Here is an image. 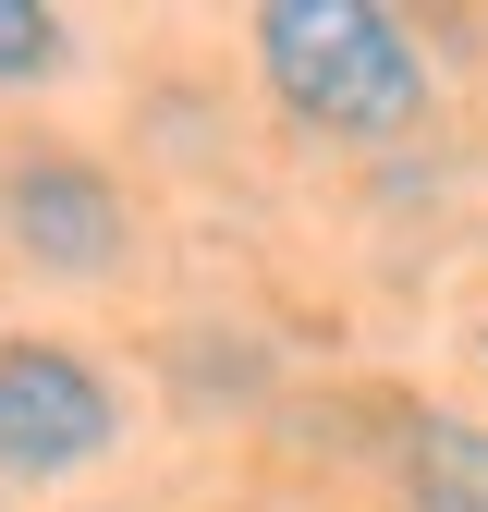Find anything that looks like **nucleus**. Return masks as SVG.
<instances>
[{"label": "nucleus", "mask_w": 488, "mask_h": 512, "mask_svg": "<svg viewBox=\"0 0 488 512\" xmlns=\"http://www.w3.org/2000/svg\"><path fill=\"white\" fill-rule=\"evenodd\" d=\"M257 61L318 135H354V147L415 135V110H427V61H415V37L379 0H269Z\"/></svg>", "instance_id": "obj_1"}, {"label": "nucleus", "mask_w": 488, "mask_h": 512, "mask_svg": "<svg viewBox=\"0 0 488 512\" xmlns=\"http://www.w3.org/2000/svg\"><path fill=\"white\" fill-rule=\"evenodd\" d=\"M86 452H110L98 366L61 354V342H0V464H13V476H61Z\"/></svg>", "instance_id": "obj_2"}, {"label": "nucleus", "mask_w": 488, "mask_h": 512, "mask_svg": "<svg viewBox=\"0 0 488 512\" xmlns=\"http://www.w3.org/2000/svg\"><path fill=\"white\" fill-rule=\"evenodd\" d=\"M0 220H13V244H25V256H49V269H110V244H122V196H110L98 171H74V159L13 171Z\"/></svg>", "instance_id": "obj_3"}, {"label": "nucleus", "mask_w": 488, "mask_h": 512, "mask_svg": "<svg viewBox=\"0 0 488 512\" xmlns=\"http://www.w3.org/2000/svg\"><path fill=\"white\" fill-rule=\"evenodd\" d=\"M403 500H415V512H488V427L415 415V427H403Z\"/></svg>", "instance_id": "obj_4"}, {"label": "nucleus", "mask_w": 488, "mask_h": 512, "mask_svg": "<svg viewBox=\"0 0 488 512\" xmlns=\"http://www.w3.org/2000/svg\"><path fill=\"white\" fill-rule=\"evenodd\" d=\"M49 61H61V25L37 13V0H0V86H13V74H49Z\"/></svg>", "instance_id": "obj_5"}]
</instances>
